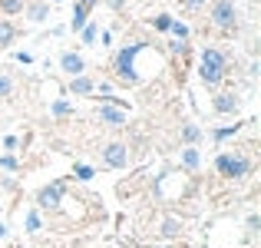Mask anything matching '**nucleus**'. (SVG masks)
<instances>
[{
  "label": "nucleus",
  "instance_id": "f257e3e1",
  "mask_svg": "<svg viewBox=\"0 0 261 248\" xmlns=\"http://www.w3.org/2000/svg\"><path fill=\"white\" fill-rule=\"evenodd\" d=\"M225 70H228V60H225L222 50H215V46L202 50V60H198V77H202L205 86H218V83L225 80Z\"/></svg>",
  "mask_w": 261,
  "mask_h": 248
},
{
  "label": "nucleus",
  "instance_id": "f03ea898",
  "mask_svg": "<svg viewBox=\"0 0 261 248\" xmlns=\"http://www.w3.org/2000/svg\"><path fill=\"white\" fill-rule=\"evenodd\" d=\"M212 23L225 33H235L238 30V10H235V0H212Z\"/></svg>",
  "mask_w": 261,
  "mask_h": 248
},
{
  "label": "nucleus",
  "instance_id": "7ed1b4c3",
  "mask_svg": "<svg viewBox=\"0 0 261 248\" xmlns=\"http://www.w3.org/2000/svg\"><path fill=\"white\" fill-rule=\"evenodd\" d=\"M215 169L222 179H245L251 172V162L245 159V156H235V153H222L215 159Z\"/></svg>",
  "mask_w": 261,
  "mask_h": 248
},
{
  "label": "nucleus",
  "instance_id": "20e7f679",
  "mask_svg": "<svg viewBox=\"0 0 261 248\" xmlns=\"http://www.w3.org/2000/svg\"><path fill=\"white\" fill-rule=\"evenodd\" d=\"M142 46H126V50H119V57H116V73H119L122 83H136L139 80V73H136V57H139Z\"/></svg>",
  "mask_w": 261,
  "mask_h": 248
},
{
  "label": "nucleus",
  "instance_id": "39448f33",
  "mask_svg": "<svg viewBox=\"0 0 261 248\" xmlns=\"http://www.w3.org/2000/svg\"><path fill=\"white\" fill-rule=\"evenodd\" d=\"M60 199H63V185H60V182H53V185H43V189L37 192V202H40V209H46V212H57V209H60Z\"/></svg>",
  "mask_w": 261,
  "mask_h": 248
},
{
  "label": "nucleus",
  "instance_id": "423d86ee",
  "mask_svg": "<svg viewBox=\"0 0 261 248\" xmlns=\"http://www.w3.org/2000/svg\"><path fill=\"white\" fill-rule=\"evenodd\" d=\"M102 162H106L109 169H122V165L129 162V149H126V142H109V146L102 149Z\"/></svg>",
  "mask_w": 261,
  "mask_h": 248
},
{
  "label": "nucleus",
  "instance_id": "0eeeda50",
  "mask_svg": "<svg viewBox=\"0 0 261 248\" xmlns=\"http://www.w3.org/2000/svg\"><path fill=\"white\" fill-rule=\"evenodd\" d=\"M23 17L33 20V23H43L50 17V4L46 0H30V4H23Z\"/></svg>",
  "mask_w": 261,
  "mask_h": 248
},
{
  "label": "nucleus",
  "instance_id": "6e6552de",
  "mask_svg": "<svg viewBox=\"0 0 261 248\" xmlns=\"http://www.w3.org/2000/svg\"><path fill=\"white\" fill-rule=\"evenodd\" d=\"M60 66H63L66 73H70V77H83V70H86V60L80 57V53H63V57H60Z\"/></svg>",
  "mask_w": 261,
  "mask_h": 248
},
{
  "label": "nucleus",
  "instance_id": "1a4fd4ad",
  "mask_svg": "<svg viewBox=\"0 0 261 248\" xmlns=\"http://www.w3.org/2000/svg\"><path fill=\"white\" fill-rule=\"evenodd\" d=\"M212 106H215V113L231 116V113H238V96L235 93H218L215 100H212Z\"/></svg>",
  "mask_w": 261,
  "mask_h": 248
},
{
  "label": "nucleus",
  "instance_id": "9d476101",
  "mask_svg": "<svg viewBox=\"0 0 261 248\" xmlns=\"http://www.w3.org/2000/svg\"><path fill=\"white\" fill-rule=\"evenodd\" d=\"M99 119L106 122V126H122V122H126V109H119V106H99Z\"/></svg>",
  "mask_w": 261,
  "mask_h": 248
},
{
  "label": "nucleus",
  "instance_id": "9b49d317",
  "mask_svg": "<svg viewBox=\"0 0 261 248\" xmlns=\"http://www.w3.org/2000/svg\"><path fill=\"white\" fill-rule=\"evenodd\" d=\"M20 37V27L10 23V20H0V50H7V46H13V40Z\"/></svg>",
  "mask_w": 261,
  "mask_h": 248
},
{
  "label": "nucleus",
  "instance_id": "f8f14e48",
  "mask_svg": "<svg viewBox=\"0 0 261 248\" xmlns=\"http://www.w3.org/2000/svg\"><path fill=\"white\" fill-rule=\"evenodd\" d=\"M89 10H93L89 4H80V0H76L73 17H70V27H73V30H83V23H89Z\"/></svg>",
  "mask_w": 261,
  "mask_h": 248
},
{
  "label": "nucleus",
  "instance_id": "ddd939ff",
  "mask_svg": "<svg viewBox=\"0 0 261 248\" xmlns=\"http://www.w3.org/2000/svg\"><path fill=\"white\" fill-rule=\"evenodd\" d=\"M93 89H96V83L89 77H73L70 80V93H76V96H89Z\"/></svg>",
  "mask_w": 261,
  "mask_h": 248
},
{
  "label": "nucleus",
  "instance_id": "4468645a",
  "mask_svg": "<svg viewBox=\"0 0 261 248\" xmlns=\"http://www.w3.org/2000/svg\"><path fill=\"white\" fill-rule=\"evenodd\" d=\"M182 165H185L189 172H195L198 165H202V156H198V149H195V146H189V149L182 153Z\"/></svg>",
  "mask_w": 261,
  "mask_h": 248
},
{
  "label": "nucleus",
  "instance_id": "2eb2a0df",
  "mask_svg": "<svg viewBox=\"0 0 261 248\" xmlns=\"http://www.w3.org/2000/svg\"><path fill=\"white\" fill-rule=\"evenodd\" d=\"M23 4L27 0H0V13L4 17H17V13H23Z\"/></svg>",
  "mask_w": 261,
  "mask_h": 248
},
{
  "label": "nucleus",
  "instance_id": "dca6fc26",
  "mask_svg": "<svg viewBox=\"0 0 261 248\" xmlns=\"http://www.w3.org/2000/svg\"><path fill=\"white\" fill-rule=\"evenodd\" d=\"M198 139H202V129H198V126H192V122H185V126H182V142L195 146Z\"/></svg>",
  "mask_w": 261,
  "mask_h": 248
},
{
  "label": "nucleus",
  "instance_id": "f3484780",
  "mask_svg": "<svg viewBox=\"0 0 261 248\" xmlns=\"http://www.w3.org/2000/svg\"><path fill=\"white\" fill-rule=\"evenodd\" d=\"M80 33H83V43H96V37H99V27H96V23H83V30H80Z\"/></svg>",
  "mask_w": 261,
  "mask_h": 248
},
{
  "label": "nucleus",
  "instance_id": "a211bd4d",
  "mask_svg": "<svg viewBox=\"0 0 261 248\" xmlns=\"http://www.w3.org/2000/svg\"><path fill=\"white\" fill-rule=\"evenodd\" d=\"M152 27H155V30H162V33H169V27H172V17H169V13H159V17H152Z\"/></svg>",
  "mask_w": 261,
  "mask_h": 248
},
{
  "label": "nucleus",
  "instance_id": "6ab92c4d",
  "mask_svg": "<svg viewBox=\"0 0 261 248\" xmlns=\"http://www.w3.org/2000/svg\"><path fill=\"white\" fill-rule=\"evenodd\" d=\"M169 33H172L175 40H189V27L178 23V20H172V27H169Z\"/></svg>",
  "mask_w": 261,
  "mask_h": 248
},
{
  "label": "nucleus",
  "instance_id": "aec40b11",
  "mask_svg": "<svg viewBox=\"0 0 261 248\" xmlns=\"http://www.w3.org/2000/svg\"><path fill=\"white\" fill-rule=\"evenodd\" d=\"M70 113H73V106L66 100H57V103H53V116H70Z\"/></svg>",
  "mask_w": 261,
  "mask_h": 248
},
{
  "label": "nucleus",
  "instance_id": "412c9836",
  "mask_svg": "<svg viewBox=\"0 0 261 248\" xmlns=\"http://www.w3.org/2000/svg\"><path fill=\"white\" fill-rule=\"evenodd\" d=\"M238 133V126H225V129H215V139L222 142V139H231V136Z\"/></svg>",
  "mask_w": 261,
  "mask_h": 248
},
{
  "label": "nucleus",
  "instance_id": "4be33fe9",
  "mask_svg": "<svg viewBox=\"0 0 261 248\" xmlns=\"http://www.w3.org/2000/svg\"><path fill=\"white\" fill-rule=\"evenodd\" d=\"M13 93V83H10V77L7 73H0V96H10Z\"/></svg>",
  "mask_w": 261,
  "mask_h": 248
},
{
  "label": "nucleus",
  "instance_id": "5701e85b",
  "mask_svg": "<svg viewBox=\"0 0 261 248\" xmlns=\"http://www.w3.org/2000/svg\"><path fill=\"white\" fill-rule=\"evenodd\" d=\"M37 229H40V215L30 212V215H27V232H37Z\"/></svg>",
  "mask_w": 261,
  "mask_h": 248
},
{
  "label": "nucleus",
  "instance_id": "b1692460",
  "mask_svg": "<svg viewBox=\"0 0 261 248\" xmlns=\"http://www.w3.org/2000/svg\"><path fill=\"white\" fill-rule=\"evenodd\" d=\"M0 165H4V169H10V172H13V169H17V159H13V156L7 153V156H0Z\"/></svg>",
  "mask_w": 261,
  "mask_h": 248
},
{
  "label": "nucleus",
  "instance_id": "393cba45",
  "mask_svg": "<svg viewBox=\"0 0 261 248\" xmlns=\"http://www.w3.org/2000/svg\"><path fill=\"white\" fill-rule=\"evenodd\" d=\"M182 4H185V10H202L208 0H182Z\"/></svg>",
  "mask_w": 261,
  "mask_h": 248
},
{
  "label": "nucleus",
  "instance_id": "a878e982",
  "mask_svg": "<svg viewBox=\"0 0 261 248\" xmlns=\"http://www.w3.org/2000/svg\"><path fill=\"white\" fill-rule=\"evenodd\" d=\"M76 179H83V182L93 179V169H89V165H76Z\"/></svg>",
  "mask_w": 261,
  "mask_h": 248
},
{
  "label": "nucleus",
  "instance_id": "bb28decb",
  "mask_svg": "<svg viewBox=\"0 0 261 248\" xmlns=\"http://www.w3.org/2000/svg\"><path fill=\"white\" fill-rule=\"evenodd\" d=\"M162 232H166V235H172V232H178V225L175 222H166V225H162Z\"/></svg>",
  "mask_w": 261,
  "mask_h": 248
},
{
  "label": "nucleus",
  "instance_id": "cd10ccee",
  "mask_svg": "<svg viewBox=\"0 0 261 248\" xmlns=\"http://www.w3.org/2000/svg\"><path fill=\"white\" fill-rule=\"evenodd\" d=\"M4 235H7V229H4V225H0V238H4Z\"/></svg>",
  "mask_w": 261,
  "mask_h": 248
},
{
  "label": "nucleus",
  "instance_id": "c85d7f7f",
  "mask_svg": "<svg viewBox=\"0 0 261 248\" xmlns=\"http://www.w3.org/2000/svg\"><path fill=\"white\" fill-rule=\"evenodd\" d=\"M46 4H63V0H46Z\"/></svg>",
  "mask_w": 261,
  "mask_h": 248
}]
</instances>
